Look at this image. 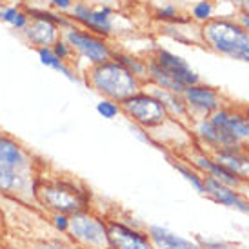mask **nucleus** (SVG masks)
<instances>
[{
  "mask_svg": "<svg viewBox=\"0 0 249 249\" xmlns=\"http://www.w3.org/2000/svg\"><path fill=\"white\" fill-rule=\"evenodd\" d=\"M86 84L98 95L113 102H124L125 98L142 91L144 82L139 80L131 71H127L117 60L95 64L86 70Z\"/></svg>",
  "mask_w": 249,
  "mask_h": 249,
  "instance_id": "f03ea898",
  "label": "nucleus"
},
{
  "mask_svg": "<svg viewBox=\"0 0 249 249\" xmlns=\"http://www.w3.org/2000/svg\"><path fill=\"white\" fill-rule=\"evenodd\" d=\"M38 175L24 173L0 162V196L22 202L24 206H36L35 182Z\"/></svg>",
  "mask_w": 249,
  "mask_h": 249,
  "instance_id": "6e6552de",
  "label": "nucleus"
},
{
  "mask_svg": "<svg viewBox=\"0 0 249 249\" xmlns=\"http://www.w3.org/2000/svg\"><path fill=\"white\" fill-rule=\"evenodd\" d=\"M145 231L151 238L155 249H200L196 240L186 238L162 226H149Z\"/></svg>",
  "mask_w": 249,
  "mask_h": 249,
  "instance_id": "f3484780",
  "label": "nucleus"
},
{
  "mask_svg": "<svg viewBox=\"0 0 249 249\" xmlns=\"http://www.w3.org/2000/svg\"><path fill=\"white\" fill-rule=\"evenodd\" d=\"M213 159L228 167L231 173L240 177L242 180L249 182V151L246 145H236V147H224L218 151H213Z\"/></svg>",
  "mask_w": 249,
  "mask_h": 249,
  "instance_id": "dca6fc26",
  "label": "nucleus"
},
{
  "mask_svg": "<svg viewBox=\"0 0 249 249\" xmlns=\"http://www.w3.org/2000/svg\"><path fill=\"white\" fill-rule=\"evenodd\" d=\"M113 60H117L124 66L127 71H131L142 82H147V60H140L139 56H133L129 53H122V51H115L113 53Z\"/></svg>",
  "mask_w": 249,
  "mask_h": 249,
  "instance_id": "412c9836",
  "label": "nucleus"
},
{
  "mask_svg": "<svg viewBox=\"0 0 249 249\" xmlns=\"http://www.w3.org/2000/svg\"><path fill=\"white\" fill-rule=\"evenodd\" d=\"M107 238L109 249H155L147 231L137 224L120 220L117 216H107Z\"/></svg>",
  "mask_w": 249,
  "mask_h": 249,
  "instance_id": "1a4fd4ad",
  "label": "nucleus"
},
{
  "mask_svg": "<svg viewBox=\"0 0 249 249\" xmlns=\"http://www.w3.org/2000/svg\"><path fill=\"white\" fill-rule=\"evenodd\" d=\"M122 113L142 129H155L169 120L164 104L149 91H139L137 95L120 102Z\"/></svg>",
  "mask_w": 249,
  "mask_h": 249,
  "instance_id": "39448f33",
  "label": "nucleus"
},
{
  "mask_svg": "<svg viewBox=\"0 0 249 249\" xmlns=\"http://www.w3.org/2000/svg\"><path fill=\"white\" fill-rule=\"evenodd\" d=\"M0 246H2V240H0Z\"/></svg>",
  "mask_w": 249,
  "mask_h": 249,
  "instance_id": "e433bc0d",
  "label": "nucleus"
},
{
  "mask_svg": "<svg viewBox=\"0 0 249 249\" xmlns=\"http://www.w3.org/2000/svg\"><path fill=\"white\" fill-rule=\"evenodd\" d=\"M211 13H213V6H211V2H208V0L198 2V4L193 7V17L196 18V20L208 22L209 17H211Z\"/></svg>",
  "mask_w": 249,
  "mask_h": 249,
  "instance_id": "a878e982",
  "label": "nucleus"
},
{
  "mask_svg": "<svg viewBox=\"0 0 249 249\" xmlns=\"http://www.w3.org/2000/svg\"><path fill=\"white\" fill-rule=\"evenodd\" d=\"M97 113L98 115H102L104 118H107V120H111V118L118 117V115L122 113V107H120L118 102H113V100L102 98V100L97 104Z\"/></svg>",
  "mask_w": 249,
  "mask_h": 249,
  "instance_id": "b1692460",
  "label": "nucleus"
},
{
  "mask_svg": "<svg viewBox=\"0 0 249 249\" xmlns=\"http://www.w3.org/2000/svg\"><path fill=\"white\" fill-rule=\"evenodd\" d=\"M196 242L200 246V249H233V244L226 242V240H220V238H196Z\"/></svg>",
  "mask_w": 249,
  "mask_h": 249,
  "instance_id": "393cba45",
  "label": "nucleus"
},
{
  "mask_svg": "<svg viewBox=\"0 0 249 249\" xmlns=\"http://www.w3.org/2000/svg\"><path fill=\"white\" fill-rule=\"evenodd\" d=\"M151 58L159 64L160 68L166 71L173 80H177L180 86L189 88V86H195V84H200L198 75L189 68V64H187L182 56L175 55V53L167 51V49H157V51H155V56H151Z\"/></svg>",
  "mask_w": 249,
  "mask_h": 249,
  "instance_id": "4468645a",
  "label": "nucleus"
},
{
  "mask_svg": "<svg viewBox=\"0 0 249 249\" xmlns=\"http://www.w3.org/2000/svg\"><path fill=\"white\" fill-rule=\"evenodd\" d=\"M49 2H51L56 9H62V11H66V9H71V7H73V0H49Z\"/></svg>",
  "mask_w": 249,
  "mask_h": 249,
  "instance_id": "c756f323",
  "label": "nucleus"
},
{
  "mask_svg": "<svg viewBox=\"0 0 249 249\" xmlns=\"http://www.w3.org/2000/svg\"><path fill=\"white\" fill-rule=\"evenodd\" d=\"M0 249H15V248H2V246H0Z\"/></svg>",
  "mask_w": 249,
  "mask_h": 249,
  "instance_id": "f704fd0d",
  "label": "nucleus"
},
{
  "mask_svg": "<svg viewBox=\"0 0 249 249\" xmlns=\"http://www.w3.org/2000/svg\"><path fill=\"white\" fill-rule=\"evenodd\" d=\"M236 2L244 7V11H249V0H236Z\"/></svg>",
  "mask_w": 249,
  "mask_h": 249,
  "instance_id": "473e14b6",
  "label": "nucleus"
},
{
  "mask_svg": "<svg viewBox=\"0 0 249 249\" xmlns=\"http://www.w3.org/2000/svg\"><path fill=\"white\" fill-rule=\"evenodd\" d=\"M80 2H84V4H86V2H95V0H80Z\"/></svg>",
  "mask_w": 249,
  "mask_h": 249,
  "instance_id": "72a5a7b5",
  "label": "nucleus"
},
{
  "mask_svg": "<svg viewBox=\"0 0 249 249\" xmlns=\"http://www.w3.org/2000/svg\"><path fill=\"white\" fill-rule=\"evenodd\" d=\"M202 35L213 51L249 64V33L240 24L226 18L208 20L202 28Z\"/></svg>",
  "mask_w": 249,
  "mask_h": 249,
  "instance_id": "7ed1b4c3",
  "label": "nucleus"
},
{
  "mask_svg": "<svg viewBox=\"0 0 249 249\" xmlns=\"http://www.w3.org/2000/svg\"><path fill=\"white\" fill-rule=\"evenodd\" d=\"M182 98L187 106L189 117L195 118H209L214 111L222 107V97L220 93L211 88V86H204V84H195L186 88L182 93Z\"/></svg>",
  "mask_w": 249,
  "mask_h": 249,
  "instance_id": "9b49d317",
  "label": "nucleus"
},
{
  "mask_svg": "<svg viewBox=\"0 0 249 249\" xmlns=\"http://www.w3.org/2000/svg\"><path fill=\"white\" fill-rule=\"evenodd\" d=\"M149 84V82H145ZM151 86V89H147L151 95H155V97L159 98L160 102L164 104V107H166L167 115L173 118H189V111H187V106L186 102H184V98H182V95H178V93H173V91H167V89H162V88H159V86H153V84H149Z\"/></svg>",
  "mask_w": 249,
  "mask_h": 249,
  "instance_id": "6ab92c4d",
  "label": "nucleus"
},
{
  "mask_svg": "<svg viewBox=\"0 0 249 249\" xmlns=\"http://www.w3.org/2000/svg\"><path fill=\"white\" fill-rule=\"evenodd\" d=\"M36 53H38V58H40V62L44 64V66H48V68H51V70H55V71H60L62 75L68 76V80L76 82L75 73L64 64V60H60V58L53 53V49L51 48H38L36 49Z\"/></svg>",
  "mask_w": 249,
  "mask_h": 249,
  "instance_id": "4be33fe9",
  "label": "nucleus"
},
{
  "mask_svg": "<svg viewBox=\"0 0 249 249\" xmlns=\"http://www.w3.org/2000/svg\"><path fill=\"white\" fill-rule=\"evenodd\" d=\"M35 202L36 206L46 209L48 213L75 214L91 209V191L88 187L70 177L46 175L44 167L35 182Z\"/></svg>",
  "mask_w": 249,
  "mask_h": 249,
  "instance_id": "f257e3e1",
  "label": "nucleus"
},
{
  "mask_svg": "<svg viewBox=\"0 0 249 249\" xmlns=\"http://www.w3.org/2000/svg\"><path fill=\"white\" fill-rule=\"evenodd\" d=\"M64 38L71 46L73 51H76L80 56H84L91 66L102 64L107 60H113V49L102 36L91 33L84 28H75L71 26L64 31Z\"/></svg>",
  "mask_w": 249,
  "mask_h": 249,
  "instance_id": "0eeeda50",
  "label": "nucleus"
},
{
  "mask_svg": "<svg viewBox=\"0 0 249 249\" xmlns=\"http://www.w3.org/2000/svg\"><path fill=\"white\" fill-rule=\"evenodd\" d=\"M26 13L29 17V24L22 33L28 38L29 44L36 46V49L53 48L56 42L60 40L58 26L60 28H71L70 18H64V17H58L55 13H49V11L28 7Z\"/></svg>",
  "mask_w": 249,
  "mask_h": 249,
  "instance_id": "423d86ee",
  "label": "nucleus"
},
{
  "mask_svg": "<svg viewBox=\"0 0 249 249\" xmlns=\"http://www.w3.org/2000/svg\"><path fill=\"white\" fill-rule=\"evenodd\" d=\"M159 18H164V20H175L177 18V11H175V7L167 6V7H162L159 13H157Z\"/></svg>",
  "mask_w": 249,
  "mask_h": 249,
  "instance_id": "c85d7f7f",
  "label": "nucleus"
},
{
  "mask_svg": "<svg viewBox=\"0 0 249 249\" xmlns=\"http://www.w3.org/2000/svg\"><path fill=\"white\" fill-rule=\"evenodd\" d=\"M246 149H248V151H249V144H248V145H246Z\"/></svg>",
  "mask_w": 249,
  "mask_h": 249,
  "instance_id": "c9c22d12",
  "label": "nucleus"
},
{
  "mask_svg": "<svg viewBox=\"0 0 249 249\" xmlns=\"http://www.w3.org/2000/svg\"><path fill=\"white\" fill-rule=\"evenodd\" d=\"M209 120L231 145L249 144V113L235 107H220L209 117Z\"/></svg>",
  "mask_w": 249,
  "mask_h": 249,
  "instance_id": "9d476101",
  "label": "nucleus"
},
{
  "mask_svg": "<svg viewBox=\"0 0 249 249\" xmlns=\"http://www.w3.org/2000/svg\"><path fill=\"white\" fill-rule=\"evenodd\" d=\"M4 235H6V220H4V213L0 209V240H4Z\"/></svg>",
  "mask_w": 249,
  "mask_h": 249,
  "instance_id": "2f4dec72",
  "label": "nucleus"
},
{
  "mask_svg": "<svg viewBox=\"0 0 249 249\" xmlns=\"http://www.w3.org/2000/svg\"><path fill=\"white\" fill-rule=\"evenodd\" d=\"M70 222H71V214H64V213L51 214V224L60 233H68L70 231Z\"/></svg>",
  "mask_w": 249,
  "mask_h": 249,
  "instance_id": "bb28decb",
  "label": "nucleus"
},
{
  "mask_svg": "<svg viewBox=\"0 0 249 249\" xmlns=\"http://www.w3.org/2000/svg\"><path fill=\"white\" fill-rule=\"evenodd\" d=\"M195 135H196V139L200 140L202 144L206 145L211 153L224 149V147H236V145L229 144V140L214 127L213 122L209 118L196 120V124H195Z\"/></svg>",
  "mask_w": 249,
  "mask_h": 249,
  "instance_id": "a211bd4d",
  "label": "nucleus"
},
{
  "mask_svg": "<svg viewBox=\"0 0 249 249\" xmlns=\"http://www.w3.org/2000/svg\"><path fill=\"white\" fill-rule=\"evenodd\" d=\"M66 235L76 249H109L107 222L93 209L71 214L70 231Z\"/></svg>",
  "mask_w": 249,
  "mask_h": 249,
  "instance_id": "20e7f679",
  "label": "nucleus"
},
{
  "mask_svg": "<svg viewBox=\"0 0 249 249\" xmlns=\"http://www.w3.org/2000/svg\"><path fill=\"white\" fill-rule=\"evenodd\" d=\"M0 20L9 24L11 28L24 31L26 26L29 24V17L26 11H22L20 7H4V9H0Z\"/></svg>",
  "mask_w": 249,
  "mask_h": 249,
  "instance_id": "5701e85b",
  "label": "nucleus"
},
{
  "mask_svg": "<svg viewBox=\"0 0 249 249\" xmlns=\"http://www.w3.org/2000/svg\"><path fill=\"white\" fill-rule=\"evenodd\" d=\"M51 49H53V53H55V55L58 56L60 60H66V58H70L71 53H73V49H71V46L68 44V42H66V38H64V36H60V40L56 42V44Z\"/></svg>",
  "mask_w": 249,
  "mask_h": 249,
  "instance_id": "cd10ccee",
  "label": "nucleus"
},
{
  "mask_svg": "<svg viewBox=\"0 0 249 249\" xmlns=\"http://www.w3.org/2000/svg\"><path fill=\"white\" fill-rule=\"evenodd\" d=\"M240 26L249 33V11H242V15H240Z\"/></svg>",
  "mask_w": 249,
  "mask_h": 249,
  "instance_id": "7c9ffc66",
  "label": "nucleus"
},
{
  "mask_svg": "<svg viewBox=\"0 0 249 249\" xmlns=\"http://www.w3.org/2000/svg\"><path fill=\"white\" fill-rule=\"evenodd\" d=\"M173 167L178 171L184 178L191 184V186L196 189V193L200 195H206V180H204V175L196 169V167L191 164V162H184V160H173L171 162Z\"/></svg>",
  "mask_w": 249,
  "mask_h": 249,
  "instance_id": "aec40b11",
  "label": "nucleus"
},
{
  "mask_svg": "<svg viewBox=\"0 0 249 249\" xmlns=\"http://www.w3.org/2000/svg\"><path fill=\"white\" fill-rule=\"evenodd\" d=\"M70 11H71V20L82 24L84 29H88L91 33L102 36V38L111 35V31H113L111 13L113 11H111L109 7L93 9V7H89L88 4H84V2H76V4H73V7H71Z\"/></svg>",
  "mask_w": 249,
  "mask_h": 249,
  "instance_id": "f8f14e48",
  "label": "nucleus"
},
{
  "mask_svg": "<svg viewBox=\"0 0 249 249\" xmlns=\"http://www.w3.org/2000/svg\"><path fill=\"white\" fill-rule=\"evenodd\" d=\"M204 180H206V196H209L211 200L220 204V206L235 209L242 214H249V198L242 191H238L231 186H226V184H222L211 177H204Z\"/></svg>",
  "mask_w": 249,
  "mask_h": 249,
  "instance_id": "2eb2a0df",
  "label": "nucleus"
},
{
  "mask_svg": "<svg viewBox=\"0 0 249 249\" xmlns=\"http://www.w3.org/2000/svg\"><path fill=\"white\" fill-rule=\"evenodd\" d=\"M189 162H191L204 177H211V178L218 180V182L226 184V186L235 187V189L242 191V193H244V189L249 186V182L242 180L240 177H236L235 173H231L228 167H224L222 164H218V162L213 159V155H209V153H206V151L193 153Z\"/></svg>",
  "mask_w": 249,
  "mask_h": 249,
  "instance_id": "ddd939ff",
  "label": "nucleus"
}]
</instances>
